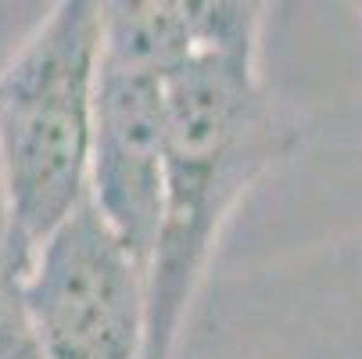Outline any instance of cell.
I'll use <instances>...</instances> for the list:
<instances>
[{
    "label": "cell",
    "mask_w": 362,
    "mask_h": 359,
    "mask_svg": "<svg viewBox=\"0 0 362 359\" xmlns=\"http://www.w3.org/2000/svg\"><path fill=\"white\" fill-rule=\"evenodd\" d=\"M100 0H62L0 69V194L22 270L86 205Z\"/></svg>",
    "instance_id": "obj_2"
},
{
    "label": "cell",
    "mask_w": 362,
    "mask_h": 359,
    "mask_svg": "<svg viewBox=\"0 0 362 359\" xmlns=\"http://www.w3.org/2000/svg\"><path fill=\"white\" fill-rule=\"evenodd\" d=\"M169 79L158 65L100 47L86 201L140 270L158 234Z\"/></svg>",
    "instance_id": "obj_4"
},
{
    "label": "cell",
    "mask_w": 362,
    "mask_h": 359,
    "mask_svg": "<svg viewBox=\"0 0 362 359\" xmlns=\"http://www.w3.org/2000/svg\"><path fill=\"white\" fill-rule=\"evenodd\" d=\"M22 302L43 359H144V270L90 201L36 248Z\"/></svg>",
    "instance_id": "obj_3"
},
{
    "label": "cell",
    "mask_w": 362,
    "mask_h": 359,
    "mask_svg": "<svg viewBox=\"0 0 362 359\" xmlns=\"http://www.w3.org/2000/svg\"><path fill=\"white\" fill-rule=\"evenodd\" d=\"M266 11L230 0L219 33L169 79L158 234L144 270V359H176L226 227L301 140L262 76Z\"/></svg>",
    "instance_id": "obj_1"
},
{
    "label": "cell",
    "mask_w": 362,
    "mask_h": 359,
    "mask_svg": "<svg viewBox=\"0 0 362 359\" xmlns=\"http://www.w3.org/2000/svg\"><path fill=\"white\" fill-rule=\"evenodd\" d=\"M0 359H43L22 302V284L0 295Z\"/></svg>",
    "instance_id": "obj_5"
}]
</instances>
